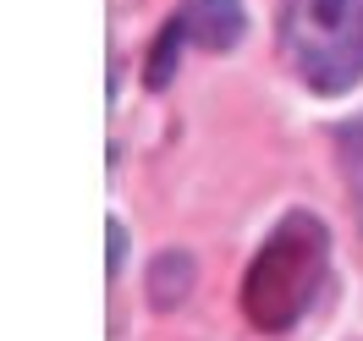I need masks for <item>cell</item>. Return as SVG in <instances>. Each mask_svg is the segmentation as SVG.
<instances>
[{"instance_id": "obj_1", "label": "cell", "mask_w": 363, "mask_h": 341, "mask_svg": "<svg viewBox=\"0 0 363 341\" xmlns=\"http://www.w3.org/2000/svg\"><path fill=\"white\" fill-rule=\"evenodd\" d=\"M325 259H330V237L314 215H286L270 231V242L259 248L248 281H242V308L259 330H286L308 314L319 281H325Z\"/></svg>"}, {"instance_id": "obj_2", "label": "cell", "mask_w": 363, "mask_h": 341, "mask_svg": "<svg viewBox=\"0 0 363 341\" xmlns=\"http://www.w3.org/2000/svg\"><path fill=\"white\" fill-rule=\"evenodd\" d=\"M286 55L314 94L363 83V0H286Z\"/></svg>"}, {"instance_id": "obj_3", "label": "cell", "mask_w": 363, "mask_h": 341, "mask_svg": "<svg viewBox=\"0 0 363 341\" xmlns=\"http://www.w3.org/2000/svg\"><path fill=\"white\" fill-rule=\"evenodd\" d=\"M182 28H187V39L204 50H231L242 39V0H187L182 6Z\"/></svg>"}, {"instance_id": "obj_4", "label": "cell", "mask_w": 363, "mask_h": 341, "mask_svg": "<svg viewBox=\"0 0 363 341\" xmlns=\"http://www.w3.org/2000/svg\"><path fill=\"white\" fill-rule=\"evenodd\" d=\"M336 155H341V177H347V199L363 220V116L336 133Z\"/></svg>"}, {"instance_id": "obj_5", "label": "cell", "mask_w": 363, "mask_h": 341, "mask_svg": "<svg viewBox=\"0 0 363 341\" xmlns=\"http://www.w3.org/2000/svg\"><path fill=\"white\" fill-rule=\"evenodd\" d=\"M187 275H193V264H187L182 253H165V259L155 264V303L160 308H171L177 292H187Z\"/></svg>"}, {"instance_id": "obj_6", "label": "cell", "mask_w": 363, "mask_h": 341, "mask_svg": "<svg viewBox=\"0 0 363 341\" xmlns=\"http://www.w3.org/2000/svg\"><path fill=\"white\" fill-rule=\"evenodd\" d=\"M182 39H187V28H182V17L165 33H160V45H155V61H149V83L155 89H165L171 83V72H177V50H182Z\"/></svg>"}, {"instance_id": "obj_7", "label": "cell", "mask_w": 363, "mask_h": 341, "mask_svg": "<svg viewBox=\"0 0 363 341\" xmlns=\"http://www.w3.org/2000/svg\"><path fill=\"white\" fill-rule=\"evenodd\" d=\"M121 253H127V231H121V220H111V275L121 270Z\"/></svg>"}]
</instances>
